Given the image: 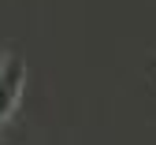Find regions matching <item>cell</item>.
I'll return each mask as SVG.
<instances>
[{"mask_svg": "<svg viewBox=\"0 0 156 145\" xmlns=\"http://www.w3.org/2000/svg\"><path fill=\"white\" fill-rule=\"evenodd\" d=\"M152 74H156V60H152Z\"/></svg>", "mask_w": 156, "mask_h": 145, "instance_id": "7a4b0ae2", "label": "cell"}, {"mask_svg": "<svg viewBox=\"0 0 156 145\" xmlns=\"http://www.w3.org/2000/svg\"><path fill=\"white\" fill-rule=\"evenodd\" d=\"M23 86H26V63L19 56H8L4 63H0V123L19 108Z\"/></svg>", "mask_w": 156, "mask_h": 145, "instance_id": "6da1fadb", "label": "cell"}]
</instances>
